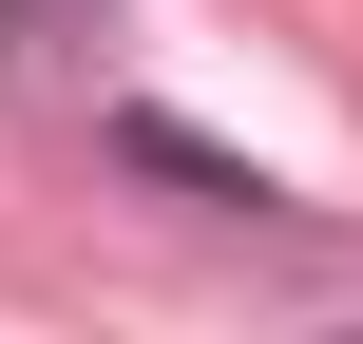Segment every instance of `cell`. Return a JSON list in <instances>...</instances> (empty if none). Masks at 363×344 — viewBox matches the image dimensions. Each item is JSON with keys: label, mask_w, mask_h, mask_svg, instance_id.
<instances>
[{"label": "cell", "mask_w": 363, "mask_h": 344, "mask_svg": "<svg viewBox=\"0 0 363 344\" xmlns=\"http://www.w3.org/2000/svg\"><path fill=\"white\" fill-rule=\"evenodd\" d=\"M134 172H172V192H211V211H268V172L211 153V134H172V115H134Z\"/></svg>", "instance_id": "cell-1"}]
</instances>
